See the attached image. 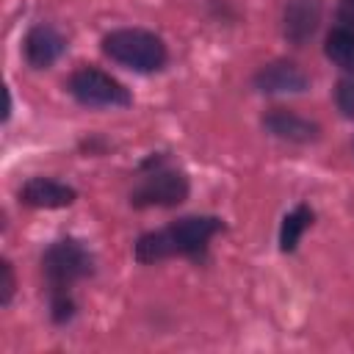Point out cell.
<instances>
[{
	"instance_id": "obj_1",
	"label": "cell",
	"mask_w": 354,
	"mask_h": 354,
	"mask_svg": "<svg viewBox=\"0 0 354 354\" xmlns=\"http://www.w3.org/2000/svg\"><path fill=\"white\" fill-rule=\"evenodd\" d=\"M221 227L216 216H185L163 230L141 235L133 252L138 263H158L171 254H199Z\"/></svg>"
},
{
	"instance_id": "obj_2",
	"label": "cell",
	"mask_w": 354,
	"mask_h": 354,
	"mask_svg": "<svg viewBox=\"0 0 354 354\" xmlns=\"http://www.w3.org/2000/svg\"><path fill=\"white\" fill-rule=\"evenodd\" d=\"M102 50L122 66L136 72H158L166 64V44L160 36L141 28H119L102 39Z\"/></svg>"
},
{
	"instance_id": "obj_3",
	"label": "cell",
	"mask_w": 354,
	"mask_h": 354,
	"mask_svg": "<svg viewBox=\"0 0 354 354\" xmlns=\"http://www.w3.org/2000/svg\"><path fill=\"white\" fill-rule=\"evenodd\" d=\"M91 268H94V260L88 249L75 238H61L50 243L47 252L41 254V271L53 293H69V288L77 279L88 277Z\"/></svg>"
},
{
	"instance_id": "obj_4",
	"label": "cell",
	"mask_w": 354,
	"mask_h": 354,
	"mask_svg": "<svg viewBox=\"0 0 354 354\" xmlns=\"http://www.w3.org/2000/svg\"><path fill=\"white\" fill-rule=\"evenodd\" d=\"M69 94L88 108H124L133 102L130 91L102 69L80 66L69 77Z\"/></svg>"
},
{
	"instance_id": "obj_5",
	"label": "cell",
	"mask_w": 354,
	"mask_h": 354,
	"mask_svg": "<svg viewBox=\"0 0 354 354\" xmlns=\"http://www.w3.org/2000/svg\"><path fill=\"white\" fill-rule=\"evenodd\" d=\"M188 196V177L177 169L155 166L130 194L133 207H174Z\"/></svg>"
},
{
	"instance_id": "obj_6",
	"label": "cell",
	"mask_w": 354,
	"mask_h": 354,
	"mask_svg": "<svg viewBox=\"0 0 354 354\" xmlns=\"http://www.w3.org/2000/svg\"><path fill=\"white\" fill-rule=\"evenodd\" d=\"M252 83L263 94H299L310 86V77L293 61H271L254 72Z\"/></svg>"
},
{
	"instance_id": "obj_7",
	"label": "cell",
	"mask_w": 354,
	"mask_h": 354,
	"mask_svg": "<svg viewBox=\"0 0 354 354\" xmlns=\"http://www.w3.org/2000/svg\"><path fill=\"white\" fill-rule=\"evenodd\" d=\"M263 127L274 138L288 141V144H310L321 133V127L313 119H304V116H299V113H293L288 108H271V111H266Z\"/></svg>"
},
{
	"instance_id": "obj_8",
	"label": "cell",
	"mask_w": 354,
	"mask_h": 354,
	"mask_svg": "<svg viewBox=\"0 0 354 354\" xmlns=\"http://www.w3.org/2000/svg\"><path fill=\"white\" fill-rule=\"evenodd\" d=\"M321 22V0H288L282 14V33L290 44H304L313 39Z\"/></svg>"
},
{
	"instance_id": "obj_9",
	"label": "cell",
	"mask_w": 354,
	"mask_h": 354,
	"mask_svg": "<svg viewBox=\"0 0 354 354\" xmlns=\"http://www.w3.org/2000/svg\"><path fill=\"white\" fill-rule=\"evenodd\" d=\"M66 50V39L53 25H33L25 36V58L33 69H47Z\"/></svg>"
},
{
	"instance_id": "obj_10",
	"label": "cell",
	"mask_w": 354,
	"mask_h": 354,
	"mask_svg": "<svg viewBox=\"0 0 354 354\" xmlns=\"http://www.w3.org/2000/svg\"><path fill=\"white\" fill-rule=\"evenodd\" d=\"M75 196H77L75 188L47 177H33L19 191V199L30 207H66L75 202Z\"/></svg>"
},
{
	"instance_id": "obj_11",
	"label": "cell",
	"mask_w": 354,
	"mask_h": 354,
	"mask_svg": "<svg viewBox=\"0 0 354 354\" xmlns=\"http://www.w3.org/2000/svg\"><path fill=\"white\" fill-rule=\"evenodd\" d=\"M324 53L326 58L346 69V72H354V30L348 28H335L329 36H326V44H324Z\"/></svg>"
},
{
	"instance_id": "obj_12",
	"label": "cell",
	"mask_w": 354,
	"mask_h": 354,
	"mask_svg": "<svg viewBox=\"0 0 354 354\" xmlns=\"http://www.w3.org/2000/svg\"><path fill=\"white\" fill-rule=\"evenodd\" d=\"M313 221V210L307 205H299L293 207L285 218H282V227H279V249L282 252H293L301 241V232L310 227Z\"/></svg>"
},
{
	"instance_id": "obj_13",
	"label": "cell",
	"mask_w": 354,
	"mask_h": 354,
	"mask_svg": "<svg viewBox=\"0 0 354 354\" xmlns=\"http://www.w3.org/2000/svg\"><path fill=\"white\" fill-rule=\"evenodd\" d=\"M335 102H337V111H340L346 119H354V77L337 83V88H335Z\"/></svg>"
},
{
	"instance_id": "obj_14",
	"label": "cell",
	"mask_w": 354,
	"mask_h": 354,
	"mask_svg": "<svg viewBox=\"0 0 354 354\" xmlns=\"http://www.w3.org/2000/svg\"><path fill=\"white\" fill-rule=\"evenodd\" d=\"M0 271H3V296H0V301L3 304H8L11 301V296H14V271H11V263L8 260H3V266H0Z\"/></svg>"
},
{
	"instance_id": "obj_15",
	"label": "cell",
	"mask_w": 354,
	"mask_h": 354,
	"mask_svg": "<svg viewBox=\"0 0 354 354\" xmlns=\"http://www.w3.org/2000/svg\"><path fill=\"white\" fill-rule=\"evenodd\" d=\"M337 19L343 22V28L354 30V0H343L337 8Z\"/></svg>"
}]
</instances>
